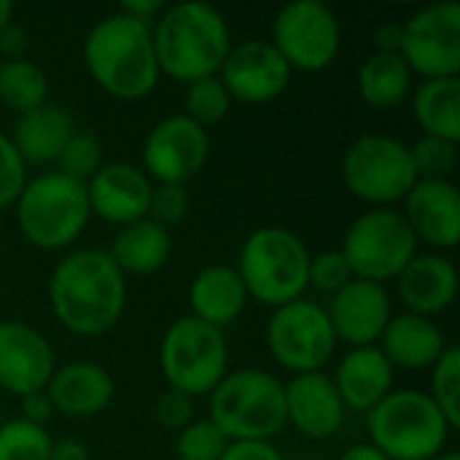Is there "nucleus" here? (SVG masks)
I'll list each match as a JSON object with an SVG mask.
<instances>
[{
	"label": "nucleus",
	"mask_w": 460,
	"mask_h": 460,
	"mask_svg": "<svg viewBox=\"0 0 460 460\" xmlns=\"http://www.w3.org/2000/svg\"><path fill=\"white\" fill-rule=\"evenodd\" d=\"M264 340L272 361L291 377L323 372L340 345L326 307L305 296L272 310Z\"/></svg>",
	"instance_id": "11"
},
{
	"label": "nucleus",
	"mask_w": 460,
	"mask_h": 460,
	"mask_svg": "<svg viewBox=\"0 0 460 460\" xmlns=\"http://www.w3.org/2000/svg\"><path fill=\"white\" fill-rule=\"evenodd\" d=\"M51 460H92V456H89V447L84 442H78V439H62V442H54Z\"/></svg>",
	"instance_id": "46"
},
{
	"label": "nucleus",
	"mask_w": 460,
	"mask_h": 460,
	"mask_svg": "<svg viewBox=\"0 0 460 460\" xmlns=\"http://www.w3.org/2000/svg\"><path fill=\"white\" fill-rule=\"evenodd\" d=\"M350 280H353V272H350L345 256L340 253V248H329V251L310 253L307 288H313V291H318V294H323V296L332 299Z\"/></svg>",
	"instance_id": "37"
},
{
	"label": "nucleus",
	"mask_w": 460,
	"mask_h": 460,
	"mask_svg": "<svg viewBox=\"0 0 460 460\" xmlns=\"http://www.w3.org/2000/svg\"><path fill=\"white\" fill-rule=\"evenodd\" d=\"M377 348L394 369L423 372L445 356L450 342L437 321L412 313H399L388 321Z\"/></svg>",
	"instance_id": "24"
},
{
	"label": "nucleus",
	"mask_w": 460,
	"mask_h": 460,
	"mask_svg": "<svg viewBox=\"0 0 460 460\" xmlns=\"http://www.w3.org/2000/svg\"><path fill=\"white\" fill-rule=\"evenodd\" d=\"M159 367L167 388L191 399L208 396L229 372V345L224 332L183 315L172 321L159 345Z\"/></svg>",
	"instance_id": "9"
},
{
	"label": "nucleus",
	"mask_w": 460,
	"mask_h": 460,
	"mask_svg": "<svg viewBox=\"0 0 460 460\" xmlns=\"http://www.w3.org/2000/svg\"><path fill=\"white\" fill-rule=\"evenodd\" d=\"M326 313L337 342H348L350 348H372L380 342L388 321L394 318V302L385 286L353 278L329 299Z\"/></svg>",
	"instance_id": "18"
},
{
	"label": "nucleus",
	"mask_w": 460,
	"mask_h": 460,
	"mask_svg": "<svg viewBox=\"0 0 460 460\" xmlns=\"http://www.w3.org/2000/svg\"><path fill=\"white\" fill-rule=\"evenodd\" d=\"M434 460H460V458H458V453H450V450H445L442 456H437Z\"/></svg>",
	"instance_id": "49"
},
{
	"label": "nucleus",
	"mask_w": 460,
	"mask_h": 460,
	"mask_svg": "<svg viewBox=\"0 0 460 460\" xmlns=\"http://www.w3.org/2000/svg\"><path fill=\"white\" fill-rule=\"evenodd\" d=\"M108 256L113 259V264L121 270L124 278L129 275L146 278L167 267L172 256V234L167 226L151 218H140L135 224L116 229Z\"/></svg>",
	"instance_id": "27"
},
{
	"label": "nucleus",
	"mask_w": 460,
	"mask_h": 460,
	"mask_svg": "<svg viewBox=\"0 0 460 460\" xmlns=\"http://www.w3.org/2000/svg\"><path fill=\"white\" fill-rule=\"evenodd\" d=\"M332 380L345 410L367 415L394 391L396 369L388 364L377 345L350 348L337 364Z\"/></svg>",
	"instance_id": "23"
},
{
	"label": "nucleus",
	"mask_w": 460,
	"mask_h": 460,
	"mask_svg": "<svg viewBox=\"0 0 460 460\" xmlns=\"http://www.w3.org/2000/svg\"><path fill=\"white\" fill-rule=\"evenodd\" d=\"M13 22V5L8 0H0V30Z\"/></svg>",
	"instance_id": "48"
},
{
	"label": "nucleus",
	"mask_w": 460,
	"mask_h": 460,
	"mask_svg": "<svg viewBox=\"0 0 460 460\" xmlns=\"http://www.w3.org/2000/svg\"><path fill=\"white\" fill-rule=\"evenodd\" d=\"M57 369L49 340L24 321H0V391L30 396L46 391Z\"/></svg>",
	"instance_id": "16"
},
{
	"label": "nucleus",
	"mask_w": 460,
	"mask_h": 460,
	"mask_svg": "<svg viewBox=\"0 0 460 460\" xmlns=\"http://www.w3.org/2000/svg\"><path fill=\"white\" fill-rule=\"evenodd\" d=\"M232 111V97L224 89L218 75L210 78H199L186 84L183 92V116L191 119L194 124H199L202 129L221 124Z\"/></svg>",
	"instance_id": "31"
},
{
	"label": "nucleus",
	"mask_w": 460,
	"mask_h": 460,
	"mask_svg": "<svg viewBox=\"0 0 460 460\" xmlns=\"http://www.w3.org/2000/svg\"><path fill=\"white\" fill-rule=\"evenodd\" d=\"M210 156V135L183 113L164 116L143 140V172L151 183L186 186Z\"/></svg>",
	"instance_id": "14"
},
{
	"label": "nucleus",
	"mask_w": 460,
	"mask_h": 460,
	"mask_svg": "<svg viewBox=\"0 0 460 460\" xmlns=\"http://www.w3.org/2000/svg\"><path fill=\"white\" fill-rule=\"evenodd\" d=\"M345 189L369 208H394L418 183L410 146L391 135H361L342 154Z\"/></svg>",
	"instance_id": "8"
},
{
	"label": "nucleus",
	"mask_w": 460,
	"mask_h": 460,
	"mask_svg": "<svg viewBox=\"0 0 460 460\" xmlns=\"http://www.w3.org/2000/svg\"><path fill=\"white\" fill-rule=\"evenodd\" d=\"M412 119L429 137L460 143V78L420 81L412 89Z\"/></svg>",
	"instance_id": "29"
},
{
	"label": "nucleus",
	"mask_w": 460,
	"mask_h": 460,
	"mask_svg": "<svg viewBox=\"0 0 460 460\" xmlns=\"http://www.w3.org/2000/svg\"><path fill=\"white\" fill-rule=\"evenodd\" d=\"M22 420L32 423V426H43L51 420L54 415V407L46 396V391H38V394H30V396H22Z\"/></svg>",
	"instance_id": "43"
},
{
	"label": "nucleus",
	"mask_w": 460,
	"mask_h": 460,
	"mask_svg": "<svg viewBox=\"0 0 460 460\" xmlns=\"http://www.w3.org/2000/svg\"><path fill=\"white\" fill-rule=\"evenodd\" d=\"M286 394V426H291L305 439L321 442L340 434L345 426V404L334 388L332 375L326 372H310V375H294L288 383H283Z\"/></svg>",
	"instance_id": "20"
},
{
	"label": "nucleus",
	"mask_w": 460,
	"mask_h": 460,
	"mask_svg": "<svg viewBox=\"0 0 460 460\" xmlns=\"http://www.w3.org/2000/svg\"><path fill=\"white\" fill-rule=\"evenodd\" d=\"M418 245L447 253L460 243V194L453 181H418L399 210Z\"/></svg>",
	"instance_id": "19"
},
{
	"label": "nucleus",
	"mask_w": 460,
	"mask_h": 460,
	"mask_svg": "<svg viewBox=\"0 0 460 460\" xmlns=\"http://www.w3.org/2000/svg\"><path fill=\"white\" fill-rule=\"evenodd\" d=\"M84 67L113 100L137 102L159 84L151 24L113 11L92 24L84 38Z\"/></svg>",
	"instance_id": "3"
},
{
	"label": "nucleus",
	"mask_w": 460,
	"mask_h": 460,
	"mask_svg": "<svg viewBox=\"0 0 460 460\" xmlns=\"http://www.w3.org/2000/svg\"><path fill=\"white\" fill-rule=\"evenodd\" d=\"M229 439L208 420H191L175 434V458L178 460H221Z\"/></svg>",
	"instance_id": "35"
},
{
	"label": "nucleus",
	"mask_w": 460,
	"mask_h": 460,
	"mask_svg": "<svg viewBox=\"0 0 460 460\" xmlns=\"http://www.w3.org/2000/svg\"><path fill=\"white\" fill-rule=\"evenodd\" d=\"M291 67L278 54L270 40L251 38L243 43H232L218 78L229 92L232 102L264 105L278 100L291 84Z\"/></svg>",
	"instance_id": "15"
},
{
	"label": "nucleus",
	"mask_w": 460,
	"mask_h": 460,
	"mask_svg": "<svg viewBox=\"0 0 460 460\" xmlns=\"http://www.w3.org/2000/svg\"><path fill=\"white\" fill-rule=\"evenodd\" d=\"M364 418L369 445L388 460H434L453 434L442 410L418 388H394Z\"/></svg>",
	"instance_id": "6"
},
{
	"label": "nucleus",
	"mask_w": 460,
	"mask_h": 460,
	"mask_svg": "<svg viewBox=\"0 0 460 460\" xmlns=\"http://www.w3.org/2000/svg\"><path fill=\"white\" fill-rule=\"evenodd\" d=\"M162 3L159 0H127V3H121L116 11H121V13H127V16H132V19H137V22H146V24H154V19L162 13Z\"/></svg>",
	"instance_id": "45"
},
{
	"label": "nucleus",
	"mask_w": 460,
	"mask_h": 460,
	"mask_svg": "<svg viewBox=\"0 0 460 460\" xmlns=\"http://www.w3.org/2000/svg\"><path fill=\"white\" fill-rule=\"evenodd\" d=\"M89 210L94 218L121 229L148 218L154 194L151 178L132 162H102V167L84 183Z\"/></svg>",
	"instance_id": "17"
},
{
	"label": "nucleus",
	"mask_w": 460,
	"mask_h": 460,
	"mask_svg": "<svg viewBox=\"0 0 460 460\" xmlns=\"http://www.w3.org/2000/svg\"><path fill=\"white\" fill-rule=\"evenodd\" d=\"M75 135V119L62 102H43L35 111L16 116L13 132L8 135L24 167L54 164L65 143Z\"/></svg>",
	"instance_id": "25"
},
{
	"label": "nucleus",
	"mask_w": 460,
	"mask_h": 460,
	"mask_svg": "<svg viewBox=\"0 0 460 460\" xmlns=\"http://www.w3.org/2000/svg\"><path fill=\"white\" fill-rule=\"evenodd\" d=\"M0 102L16 116L49 102V78L32 59L0 62Z\"/></svg>",
	"instance_id": "30"
},
{
	"label": "nucleus",
	"mask_w": 460,
	"mask_h": 460,
	"mask_svg": "<svg viewBox=\"0 0 460 460\" xmlns=\"http://www.w3.org/2000/svg\"><path fill=\"white\" fill-rule=\"evenodd\" d=\"M429 396L431 402L442 410V415L447 418V423L453 426V431H458L460 426V350L456 345H450L445 350V356L429 369Z\"/></svg>",
	"instance_id": "33"
},
{
	"label": "nucleus",
	"mask_w": 460,
	"mask_h": 460,
	"mask_svg": "<svg viewBox=\"0 0 460 460\" xmlns=\"http://www.w3.org/2000/svg\"><path fill=\"white\" fill-rule=\"evenodd\" d=\"M191 210V197L186 186H172V183H154L151 205H148V218L162 224V226H175L181 224Z\"/></svg>",
	"instance_id": "38"
},
{
	"label": "nucleus",
	"mask_w": 460,
	"mask_h": 460,
	"mask_svg": "<svg viewBox=\"0 0 460 460\" xmlns=\"http://www.w3.org/2000/svg\"><path fill=\"white\" fill-rule=\"evenodd\" d=\"M46 396L57 415L84 420L105 412L116 396V383L111 372L94 361H67L57 364Z\"/></svg>",
	"instance_id": "22"
},
{
	"label": "nucleus",
	"mask_w": 460,
	"mask_h": 460,
	"mask_svg": "<svg viewBox=\"0 0 460 460\" xmlns=\"http://www.w3.org/2000/svg\"><path fill=\"white\" fill-rule=\"evenodd\" d=\"M151 40L159 75L183 86L218 75L234 43L226 16L216 5L199 0L164 5L151 24Z\"/></svg>",
	"instance_id": "2"
},
{
	"label": "nucleus",
	"mask_w": 460,
	"mask_h": 460,
	"mask_svg": "<svg viewBox=\"0 0 460 460\" xmlns=\"http://www.w3.org/2000/svg\"><path fill=\"white\" fill-rule=\"evenodd\" d=\"M340 460H388L377 447H372L369 442H361V445H353V447H348Z\"/></svg>",
	"instance_id": "47"
},
{
	"label": "nucleus",
	"mask_w": 460,
	"mask_h": 460,
	"mask_svg": "<svg viewBox=\"0 0 460 460\" xmlns=\"http://www.w3.org/2000/svg\"><path fill=\"white\" fill-rule=\"evenodd\" d=\"M51 437L43 426H32L22 418L0 426V460H51Z\"/></svg>",
	"instance_id": "32"
},
{
	"label": "nucleus",
	"mask_w": 460,
	"mask_h": 460,
	"mask_svg": "<svg viewBox=\"0 0 460 460\" xmlns=\"http://www.w3.org/2000/svg\"><path fill=\"white\" fill-rule=\"evenodd\" d=\"M208 420L229 442H272L286 429L283 380L267 369H229L208 394Z\"/></svg>",
	"instance_id": "5"
},
{
	"label": "nucleus",
	"mask_w": 460,
	"mask_h": 460,
	"mask_svg": "<svg viewBox=\"0 0 460 460\" xmlns=\"http://www.w3.org/2000/svg\"><path fill=\"white\" fill-rule=\"evenodd\" d=\"M127 296V278L102 248L70 251L49 278V305L57 323L86 340L119 326Z\"/></svg>",
	"instance_id": "1"
},
{
	"label": "nucleus",
	"mask_w": 460,
	"mask_h": 460,
	"mask_svg": "<svg viewBox=\"0 0 460 460\" xmlns=\"http://www.w3.org/2000/svg\"><path fill=\"white\" fill-rule=\"evenodd\" d=\"M11 208L22 240L38 251H67L92 218L86 186L57 170L27 178Z\"/></svg>",
	"instance_id": "4"
},
{
	"label": "nucleus",
	"mask_w": 460,
	"mask_h": 460,
	"mask_svg": "<svg viewBox=\"0 0 460 460\" xmlns=\"http://www.w3.org/2000/svg\"><path fill=\"white\" fill-rule=\"evenodd\" d=\"M154 415H156V423L167 431H181L186 429L191 420H194V399L181 394V391H172L167 388L159 399H156V407H154Z\"/></svg>",
	"instance_id": "40"
},
{
	"label": "nucleus",
	"mask_w": 460,
	"mask_h": 460,
	"mask_svg": "<svg viewBox=\"0 0 460 460\" xmlns=\"http://www.w3.org/2000/svg\"><path fill=\"white\" fill-rule=\"evenodd\" d=\"M248 291L234 267L210 264L199 270L189 286V307L191 318L224 332L232 326L248 307Z\"/></svg>",
	"instance_id": "26"
},
{
	"label": "nucleus",
	"mask_w": 460,
	"mask_h": 460,
	"mask_svg": "<svg viewBox=\"0 0 460 460\" xmlns=\"http://www.w3.org/2000/svg\"><path fill=\"white\" fill-rule=\"evenodd\" d=\"M221 460H283L272 442H229Z\"/></svg>",
	"instance_id": "41"
},
{
	"label": "nucleus",
	"mask_w": 460,
	"mask_h": 460,
	"mask_svg": "<svg viewBox=\"0 0 460 460\" xmlns=\"http://www.w3.org/2000/svg\"><path fill=\"white\" fill-rule=\"evenodd\" d=\"M27 46H30V35L24 32L22 24L11 22L0 30V57L3 62L11 59H24L27 57Z\"/></svg>",
	"instance_id": "42"
},
{
	"label": "nucleus",
	"mask_w": 460,
	"mask_h": 460,
	"mask_svg": "<svg viewBox=\"0 0 460 460\" xmlns=\"http://www.w3.org/2000/svg\"><path fill=\"white\" fill-rule=\"evenodd\" d=\"M270 43L291 73H321L340 57V19L323 0H294L275 13Z\"/></svg>",
	"instance_id": "12"
},
{
	"label": "nucleus",
	"mask_w": 460,
	"mask_h": 460,
	"mask_svg": "<svg viewBox=\"0 0 460 460\" xmlns=\"http://www.w3.org/2000/svg\"><path fill=\"white\" fill-rule=\"evenodd\" d=\"M340 253L356 280L385 286L418 256V240L396 208H369L348 226Z\"/></svg>",
	"instance_id": "10"
},
{
	"label": "nucleus",
	"mask_w": 460,
	"mask_h": 460,
	"mask_svg": "<svg viewBox=\"0 0 460 460\" xmlns=\"http://www.w3.org/2000/svg\"><path fill=\"white\" fill-rule=\"evenodd\" d=\"M412 75L423 81L460 78V3L442 0L404 22L402 51Z\"/></svg>",
	"instance_id": "13"
},
{
	"label": "nucleus",
	"mask_w": 460,
	"mask_h": 460,
	"mask_svg": "<svg viewBox=\"0 0 460 460\" xmlns=\"http://www.w3.org/2000/svg\"><path fill=\"white\" fill-rule=\"evenodd\" d=\"M458 267L447 253H418L396 278V296L404 313L437 318L458 296Z\"/></svg>",
	"instance_id": "21"
},
{
	"label": "nucleus",
	"mask_w": 460,
	"mask_h": 460,
	"mask_svg": "<svg viewBox=\"0 0 460 460\" xmlns=\"http://www.w3.org/2000/svg\"><path fill=\"white\" fill-rule=\"evenodd\" d=\"M410 156L418 172V181H450L458 170V143L420 135L410 146Z\"/></svg>",
	"instance_id": "34"
},
{
	"label": "nucleus",
	"mask_w": 460,
	"mask_h": 460,
	"mask_svg": "<svg viewBox=\"0 0 460 460\" xmlns=\"http://www.w3.org/2000/svg\"><path fill=\"white\" fill-rule=\"evenodd\" d=\"M404 40V22H383L372 30V46L375 51L399 54Z\"/></svg>",
	"instance_id": "44"
},
{
	"label": "nucleus",
	"mask_w": 460,
	"mask_h": 460,
	"mask_svg": "<svg viewBox=\"0 0 460 460\" xmlns=\"http://www.w3.org/2000/svg\"><path fill=\"white\" fill-rule=\"evenodd\" d=\"M415 75L402 54L372 51L358 67V97L372 111H394L412 97Z\"/></svg>",
	"instance_id": "28"
},
{
	"label": "nucleus",
	"mask_w": 460,
	"mask_h": 460,
	"mask_svg": "<svg viewBox=\"0 0 460 460\" xmlns=\"http://www.w3.org/2000/svg\"><path fill=\"white\" fill-rule=\"evenodd\" d=\"M310 251L305 240L286 226H259L240 245L237 275L251 302L283 307L307 291Z\"/></svg>",
	"instance_id": "7"
},
{
	"label": "nucleus",
	"mask_w": 460,
	"mask_h": 460,
	"mask_svg": "<svg viewBox=\"0 0 460 460\" xmlns=\"http://www.w3.org/2000/svg\"><path fill=\"white\" fill-rule=\"evenodd\" d=\"M27 178L30 175H27L24 162L19 159L11 137L0 129V210L13 205Z\"/></svg>",
	"instance_id": "39"
},
{
	"label": "nucleus",
	"mask_w": 460,
	"mask_h": 460,
	"mask_svg": "<svg viewBox=\"0 0 460 460\" xmlns=\"http://www.w3.org/2000/svg\"><path fill=\"white\" fill-rule=\"evenodd\" d=\"M57 172L78 181V183H86L100 167H102V146L94 135H86V132H75L62 154L57 156Z\"/></svg>",
	"instance_id": "36"
}]
</instances>
